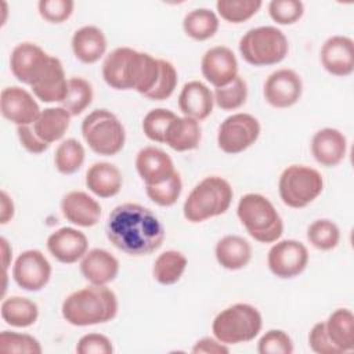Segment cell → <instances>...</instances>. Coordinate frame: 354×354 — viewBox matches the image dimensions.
<instances>
[{
    "instance_id": "obj_1",
    "label": "cell",
    "mask_w": 354,
    "mask_h": 354,
    "mask_svg": "<svg viewBox=\"0 0 354 354\" xmlns=\"http://www.w3.org/2000/svg\"><path fill=\"white\" fill-rule=\"evenodd\" d=\"M106 238L129 256H147L165 241V228L148 207L127 202L116 206L108 216Z\"/></svg>"
},
{
    "instance_id": "obj_2",
    "label": "cell",
    "mask_w": 354,
    "mask_h": 354,
    "mask_svg": "<svg viewBox=\"0 0 354 354\" xmlns=\"http://www.w3.org/2000/svg\"><path fill=\"white\" fill-rule=\"evenodd\" d=\"M159 58L130 47L111 51L102 64V77L115 90H136L144 97L159 77Z\"/></svg>"
},
{
    "instance_id": "obj_3",
    "label": "cell",
    "mask_w": 354,
    "mask_h": 354,
    "mask_svg": "<svg viewBox=\"0 0 354 354\" xmlns=\"http://www.w3.org/2000/svg\"><path fill=\"white\" fill-rule=\"evenodd\" d=\"M61 313L73 326L105 324L118 314V297L106 285H90L66 296Z\"/></svg>"
},
{
    "instance_id": "obj_4",
    "label": "cell",
    "mask_w": 354,
    "mask_h": 354,
    "mask_svg": "<svg viewBox=\"0 0 354 354\" xmlns=\"http://www.w3.org/2000/svg\"><path fill=\"white\" fill-rule=\"evenodd\" d=\"M234 191L231 184L218 176L201 180L188 194L183 213L189 223H202L224 214L232 202Z\"/></svg>"
},
{
    "instance_id": "obj_5",
    "label": "cell",
    "mask_w": 354,
    "mask_h": 354,
    "mask_svg": "<svg viewBox=\"0 0 354 354\" xmlns=\"http://www.w3.org/2000/svg\"><path fill=\"white\" fill-rule=\"evenodd\" d=\"M236 216L248 234L260 243H274L283 232V221L274 205L261 194L249 192L241 196Z\"/></svg>"
},
{
    "instance_id": "obj_6",
    "label": "cell",
    "mask_w": 354,
    "mask_h": 354,
    "mask_svg": "<svg viewBox=\"0 0 354 354\" xmlns=\"http://www.w3.org/2000/svg\"><path fill=\"white\" fill-rule=\"evenodd\" d=\"M260 311L248 303H236L221 310L213 319L212 332L224 344H239L253 340L261 330Z\"/></svg>"
},
{
    "instance_id": "obj_7",
    "label": "cell",
    "mask_w": 354,
    "mask_h": 354,
    "mask_svg": "<svg viewBox=\"0 0 354 354\" xmlns=\"http://www.w3.org/2000/svg\"><path fill=\"white\" fill-rule=\"evenodd\" d=\"M242 58L253 66H268L279 64L289 51L285 33L277 26H257L249 29L239 40Z\"/></svg>"
},
{
    "instance_id": "obj_8",
    "label": "cell",
    "mask_w": 354,
    "mask_h": 354,
    "mask_svg": "<svg viewBox=\"0 0 354 354\" xmlns=\"http://www.w3.org/2000/svg\"><path fill=\"white\" fill-rule=\"evenodd\" d=\"M82 136L97 155L113 156L122 151L126 131L122 122L108 109H94L82 122Z\"/></svg>"
},
{
    "instance_id": "obj_9",
    "label": "cell",
    "mask_w": 354,
    "mask_h": 354,
    "mask_svg": "<svg viewBox=\"0 0 354 354\" xmlns=\"http://www.w3.org/2000/svg\"><path fill=\"white\" fill-rule=\"evenodd\" d=\"M324 189L322 174L304 165H290L279 176L278 191L282 202L292 209H303Z\"/></svg>"
},
{
    "instance_id": "obj_10",
    "label": "cell",
    "mask_w": 354,
    "mask_h": 354,
    "mask_svg": "<svg viewBox=\"0 0 354 354\" xmlns=\"http://www.w3.org/2000/svg\"><path fill=\"white\" fill-rule=\"evenodd\" d=\"M260 123L250 113H232L218 126L217 145L230 155H236L252 147L260 136Z\"/></svg>"
},
{
    "instance_id": "obj_11",
    "label": "cell",
    "mask_w": 354,
    "mask_h": 354,
    "mask_svg": "<svg viewBox=\"0 0 354 354\" xmlns=\"http://www.w3.org/2000/svg\"><path fill=\"white\" fill-rule=\"evenodd\" d=\"M308 264V250L296 239H282L274 243L267 254L270 271L281 279H290L301 274Z\"/></svg>"
},
{
    "instance_id": "obj_12",
    "label": "cell",
    "mask_w": 354,
    "mask_h": 354,
    "mask_svg": "<svg viewBox=\"0 0 354 354\" xmlns=\"http://www.w3.org/2000/svg\"><path fill=\"white\" fill-rule=\"evenodd\" d=\"M51 277V264L37 249H29L18 254L12 267L15 283L28 292L43 289Z\"/></svg>"
},
{
    "instance_id": "obj_13",
    "label": "cell",
    "mask_w": 354,
    "mask_h": 354,
    "mask_svg": "<svg viewBox=\"0 0 354 354\" xmlns=\"http://www.w3.org/2000/svg\"><path fill=\"white\" fill-rule=\"evenodd\" d=\"M51 55L40 46L24 41L17 44L10 55V69L14 77L28 86H32L48 65Z\"/></svg>"
},
{
    "instance_id": "obj_14",
    "label": "cell",
    "mask_w": 354,
    "mask_h": 354,
    "mask_svg": "<svg viewBox=\"0 0 354 354\" xmlns=\"http://www.w3.org/2000/svg\"><path fill=\"white\" fill-rule=\"evenodd\" d=\"M303 82L293 69L282 68L274 71L264 82V100L274 108L293 106L301 97Z\"/></svg>"
},
{
    "instance_id": "obj_15",
    "label": "cell",
    "mask_w": 354,
    "mask_h": 354,
    "mask_svg": "<svg viewBox=\"0 0 354 354\" xmlns=\"http://www.w3.org/2000/svg\"><path fill=\"white\" fill-rule=\"evenodd\" d=\"M0 112L4 119L18 127L33 124L41 111L29 91L18 86H8L0 94Z\"/></svg>"
},
{
    "instance_id": "obj_16",
    "label": "cell",
    "mask_w": 354,
    "mask_h": 354,
    "mask_svg": "<svg viewBox=\"0 0 354 354\" xmlns=\"http://www.w3.org/2000/svg\"><path fill=\"white\" fill-rule=\"evenodd\" d=\"M203 77L214 87H223L238 76V61L231 48L214 46L209 48L201 59Z\"/></svg>"
},
{
    "instance_id": "obj_17",
    "label": "cell",
    "mask_w": 354,
    "mask_h": 354,
    "mask_svg": "<svg viewBox=\"0 0 354 354\" xmlns=\"http://www.w3.org/2000/svg\"><path fill=\"white\" fill-rule=\"evenodd\" d=\"M322 68L339 77L350 76L354 71V41L353 39L335 35L328 37L319 51Z\"/></svg>"
},
{
    "instance_id": "obj_18",
    "label": "cell",
    "mask_w": 354,
    "mask_h": 354,
    "mask_svg": "<svg viewBox=\"0 0 354 354\" xmlns=\"http://www.w3.org/2000/svg\"><path fill=\"white\" fill-rule=\"evenodd\" d=\"M47 250L64 264H73L88 252L87 236L72 227H62L47 238Z\"/></svg>"
},
{
    "instance_id": "obj_19",
    "label": "cell",
    "mask_w": 354,
    "mask_h": 354,
    "mask_svg": "<svg viewBox=\"0 0 354 354\" xmlns=\"http://www.w3.org/2000/svg\"><path fill=\"white\" fill-rule=\"evenodd\" d=\"M136 169L145 185L166 181L176 171L171 158L156 147H144L136 156Z\"/></svg>"
},
{
    "instance_id": "obj_20",
    "label": "cell",
    "mask_w": 354,
    "mask_h": 354,
    "mask_svg": "<svg viewBox=\"0 0 354 354\" xmlns=\"http://www.w3.org/2000/svg\"><path fill=\"white\" fill-rule=\"evenodd\" d=\"M346 152L347 140L337 129L324 127L311 138V153L314 159L325 167L337 166L344 159Z\"/></svg>"
},
{
    "instance_id": "obj_21",
    "label": "cell",
    "mask_w": 354,
    "mask_h": 354,
    "mask_svg": "<svg viewBox=\"0 0 354 354\" xmlns=\"http://www.w3.org/2000/svg\"><path fill=\"white\" fill-rule=\"evenodd\" d=\"M61 212L64 217L77 227H93L100 221V203L83 191H71L61 199Z\"/></svg>"
},
{
    "instance_id": "obj_22",
    "label": "cell",
    "mask_w": 354,
    "mask_h": 354,
    "mask_svg": "<svg viewBox=\"0 0 354 354\" xmlns=\"http://www.w3.org/2000/svg\"><path fill=\"white\" fill-rule=\"evenodd\" d=\"M36 98L43 102H62L68 93V79L62 62L53 57L48 61V65L39 76V79L30 86Z\"/></svg>"
},
{
    "instance_id": "obj_23",
    "label": "cell",
    "mask_w": 354,
    "mask_h": 354,
    "mask_svg": "<svg viewBox=\"0 0 354 354\" xmlns=\"http://www.w3.org/2000/svg\"><path fill=\"white\" fill-rule=\"evenodd\" d=\"M80 272L91 285H108L119 274V261L105 249H91L80 260Z\"/></svg>"
},
{
    "instance_id": "obj_24",
    "label": "cell",
    "mask_w": 354,
    "mask_h": 354,
    "mask_svg": "<svg viewBox=\"0 0 354 354\" xmlns=\"http://www.w3.org/2000/svg\"><path fill=\"white\" fill-rule=\"evenodd\" d=\"M214 106V97L210 88L199 82H187L178 94V108L184 116L192 118L195 120L206 119Z\"/></svg>"
},
{
    "instance_id": "obj_25",
    "label": "cell",
    "mask_w": 354,
    "mask_h": 354,
    "mask_svg": "<svg viewBox=\"0 0 354 354\" xmlns=\"http://www.w3.org/2000/svg\"><path fill=\"white\" fill-rule=\"evenodd\" d=\"M123 185V176L118 166L109 162H95L86 171V187L98 198L118 195Z\"/></svg>"
},
{
    "instance_id": "obj_26",
    "label": "cell",
    "mask_w": 354,
    "mask_h": 354,
    "mask_svg": "<svg viewBox=\"0 0 354 354\" xmlns=\"http://www.w3.org/2000/svg\"><path fill=\"white\" fill-rule=\"evenodd\" d=\"M106 37L94 25H84L75 30L71 46L73 55L83 64L97 62L106 51Z\"/></svg>"
},
{
    "instance_id": "obj_27",
    "label": "cell",
    "mask_w": 354,
    "mask_h": 354,
    "mask_svg": "<svg viewBox=\"0 0 354 354\" xmlns=\"http://www.w3.org/2000/svg\"><path fill=\"white\" fill-rule=\"evenodd\" d=\"M214 256L223 268L236 271L249 264L252 259V246L239 235H225L216 243Z\"/></svg>"
},
{
    "instance_id": "obj_28",
    "label": "cell",
    "mask_w": 354,
    "mask_h": 354,
    "mask_svg": "<svg viewBox=\"0 0 354 354\" xmlns=\"http://www.w3.org/2000/svg\"><path fill=\"white\" fill-rule=\"evenodd\" d=\"M202 137L199 122L188 116H177L167 127L165 142L177 152L192 151L198 148Z\"/></svg>"
},
{
    "instance_id": "obj_29",
    "label": "cell",
    "mask_w": 354,
    "mask_h": 354,
    "mask_svg": "<svg viewBox=\"0 0 354 354\" xmlns=\"http://www.w3.org/2000/svg\"><path fill=\"white\" fill-rule=\"evenodd\" d=\"M71 124V113L62 106H50L40 112L32 124L35 133L47 144L59 141Z\"/></svg>"
},
{
    "instance_id": "obj_30",
    "label": "cell",
    "mask_w": 354,
    "mask_h": 354,
    "mask_svg": "<svg viewBox=\"0 0 354 354\" xmlns=\"http://www.w3.org/2000/svg\"><path fill=\"white\" fill-rule=\"evenodd\" d=\"M324 322L330 342L340 353L354 348V315L351 310L337 308Z\"/></svg>"
},
{
    "instance_id": "obj_31",
    "label": "cell",
    "mask_w": 354,
    "mask_h": 354,
    "mask_svg": "<svg viewBox=\"0 0 354 354\" xmlns=\"http://www.w3.org/2000/svg\"><path fill=\"white\" fill-rule=\"evenodd\" d=\"M1 319L14 328L32 326L39 317V307L35 301L21 296H10L1 301Z\"/></svg>"
},
{
    "instance_id": "obj_32",
    "label": "cell",
    "mask_w": 354,
    "mask_h": 354,
    "mask_svg": "<svg viewBox=\"0 0 354 354\" xmlns=\"http://www.w3.org/2000/svg\"><path fill=\"white\" fill-rule=\"evenodd\" d=\"M218 17L209 8H195L185 14L183 29L185 35L194 40L205 41L213 37L218 30Z\"/></svg>"
},
{
    "instance_id": "obj_33",
    "label": "cell",
    "mask_w": 354,
    "mask_h": 354,
    "mask_svg": "<svg viewBox=\"0 0 354 354\" xmlns=\"http://www.w3.org/2000/svg\"><path fill=\"white\" fill-rule=\"evenodd\" d=\"M188 260L178 250H166L160 253L152 267V277L160 285H174L177 283L185 268Z\"/></svg>"
},
{
    "instance_id": "obj_34",
    "label": "cell",
    "mask_w": 354,
    "mask_h": 354,
    "mask_svg": "<svg viewBox=\"0 0 354 354\" xmlns=\"http://www.w3.org/2000/svg\"><path fill=\"white\" fill-rule=\"evenodd\" d=\"M93 97L91 83L83 77L73 76L68 79V93L61 102V106L65 108L71 116H77L90 106Z\"/></svg>"
},
{
    "instance_id": "obj_35",
    "label": "cell",
    "mask_w": 354,
    "mask_h": 354,
    "mask_svg": "<svg viewBox=\"0 0 354 354\" xmlns=\"http://www.w3.org/2000/svg\"><path fill=\"white\" fill-rule=\"evenodd\" d=\"M84 158V147L76 138H66L55 149L54 166L61 174H73L83 166Z\"/></svg>"
},
{
    "instance_id": "obj_36",
    "label": "cell",
    "mask_w": 354,
    "mask_h": 354,
    "mask_svg": "<svg viewBox=\"0 0 354 354\" xmlns=\"http://www.w3.org/2000/svg\"><path fill=\"white\" fill-rule=\"evenodd\" d=\"M263 6L261 0H218L216 10L230 24H242L257 14Z\"/></svg>"
},
{
    "instance_id": "obj_37",
    "label": "cell",
    "mask_w": 354,
    "mask_h": 354,
    "mask_svg": "<svg viewBox=\"0 0 354 354\" xmlns=\"http://www.w3.org/2000/svg\"><path fill=\"white\" fill-rule=\"evenodd\" d=\"M307 239L318 250H332L339 245L340 230L332 220L319 218L308 225Z\"/></svg>"
},
{
    "instance_id": "obj_38",
    "label": "cell",
    "mask_w": 354,
    "mask_h": 354,
    "mask_svg": "<svg viewBox=\"0 0 354 354\" xmlns=\"http://www.w3.org/2000/svg\"><path fill=\"white\" fill-rule=\"evenodd\" d=\"M214 104L223 111H235L241 108L248 98V84L239 75L228 84L214 88Z\"/></svg>"
},
{
    "instance_id": "obj_39",
    "label": "cell",
    "mask_w": 354,
    "mask_h": 354,
    "mask_svg": "<svg viewBox=\"0 0 354 354\" xmlns=\"http://www.w3.org/2000/svg\"><path fill=\"white\" fill-rule=\"evenodd\" d=\"M183 191V181L178 171H174L171 177H169L166 181L155 185H145V192L148 198L162 207L173 206Z\"/></svg>"
},
{
    "instance_id": "obj_40",
    "label": "cell",
    "mask_w": 354,
    "mask_h": 354,
    "mask_svg": "<svg viewBox=\"0 0 354 354\" xmlns=\"http://www.w3.org/2000/svg\"><path fill=\"white\" fill-rule=\"evenodd\" d=\"M177 118V115L166 108L151 109L142 119V131L147 138L153 142H165V136L169 124Z\"/></svg>"
},
{
    "instance_id": "obj_41",
    "label": "cell",
    "mask_w": 354,
    "mask_h": 354,
    "mask_svg": "<svg viewBox=\"0 0 354 354\" xmlns=\"http://www.w3.org/2000/svg\"><path fill=\"white\" fill-rule=\"evenodd\" d=\"M0 350L3 353L40 354L43 351L39 340L28 333L3 330L0 333Z\"/></svg>"
},
{
    "instance_id": "obj_42",
    "label": "cell",
    "mask_w": 354,
    "mask_h": 354,
    "mask_svg": "<svg viewBox=\"0 0 354 354\" xmlns=\"http://www.w3.org/2000/svg\"><path fill=\"white\" fill-rule=\"evenodd\" d=\"M159 65H160V72H159L156 84L145 95V98L152 100V101H163V100L170 98L177 87V82H178L177 71L171 62L159 58Z\"/></svg>"
},
{
    "instance_id": "obj_43",
    "label": "cell",
    "mask_w": 354,
    "mask_h": 354,
    "mask_svg": "<svg viewBox=\"0 0 354 354\" xmlns=\"http://www.w3.org/2000/svg\"><path fill=\"white\" fill-rule=\"evenodd\" d=\"M268 14L278 25H292L304 14V4L299 0H272L268 3Z\"/></svg>"
},
{
    "instance_id": "obj_44",
    "label": "cell",
    "mask_w": 354,
    "mask_h": 354,
    "mask_svg": "<svg viewBox=\"0 0 354 354\" xmlns=\"http://www.w3.org/2000/svg\"><path fill=\"white\" fill-rule=\"evenodd\" d=\"M257 351L260 354H292L293 342L285 330L270 329L259 339Z\"/></svg>"
},
{
    "instance_id": "obj_45",
    "label": "cell",
    "mask_w": 354,
    "mask_h": 354,
    "mask_svg": "<svg viewBox=\"0 0 354 354\" xmlns=\"http://www.w3.org/2000/svg\"><path fill=\"white\" fill-rule=\"evenodd\" d=\"M75 1L72 0H40L37 10L40 17L50 24L65 22L73 12Z\"/></svg>"
},
{
    "instance_id": "obj_46",
    "label": "cell",
    "mask_w": 354,
    "mask_h": 354,
    "mask_svg": "<svg viewBox=\"0 0 354 354\" xmlns=\"http://www.w3.org/2000/svg\"><path fill=\"white\" fill-rule=\"evenodd\" d=\"M77 354H112L113 346L109 337L101 333L83 335L76 344Z\"/></svg>"
},
{
    "instance_id": "obj_47",
    "label": "cell",
    "mask_w": 354,
    "mask_h": 354,
    "mask_svg": "<svg viewBox=\"0 0 354 354\" xmlns=\"http://www.w3.org/2000/svg\"><path fill=\"white\" fill-rule=\"evenodd\" d=\"M308 346L317 354H340V351L330 342L324 321L317 322L311 328L308 333Z\"/></svg>"
},
{
    "instance_id": "obj_48",
    "label": "cell",
    "mask_w": 354,
    "mask_h": 354,
    "mask_svg": "<svg viewBox=\"0 0 354 354\" xmlns=\"http://www.w3.org/2000/svg\"><path fill=\"white\" fill-rule=\"evenodd\" d=\"M17 134L19 138L21 145L30 153H43L44 151L48 149L50 144L44 142L43 140H40L37 137V134L35 133L32 124L28 126H18L17 127Z\"/></svg>"
},
{
    "instance_id": "obj_49",
    "label": "cell",
    "mask_w": 354,
    "mask_h": 354,
    "mask_svg": "<svg viewBox=\"0 0 354 354\" xmlns=\"http://www.w3.org/2000/svg\"><path fill=\"white\" fill-rule=\"evenodd\" d=\"M191 351L194 354H227L230 350L227 344L221 343L216 337H202L194 344Z\"/></svg>"
},
{
    "instance_id": "obj_50",
    "label": "cell",
    "mask_w": 354,
    "mask_h": 354,
    "mask_svg": "<svg viewBox=\"0 0 354 354\" xmlns=\"http://www.w3.org/2000/svg\"><path fill=\"white\" fill-rule=\"evenodd\" d=\"M14 217V202L11 196L1 189L0 194V223L7 224Z\"/></svg>"
},
{
    "instance_id": "obj_51",
    "label": "cell",
    "mask_w": 354,
    "mask_h": 354,
    "mask_svg": "<svg viewBox=\"0 0 354 354\" xmlns=\"http://www.w3.org/2000/svg\"><path fill=\"white\" fill-rule=\"evenodd\" d=\"M0 243H1V254H3V267H4V271H7L8 264H10V261H11L12 249H11V246L8 245V242H7L6 238H0Z\"/></svg>"
}]
</instances>
